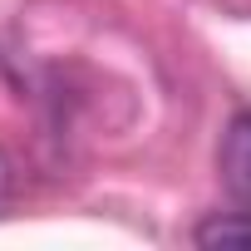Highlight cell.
Returning a JSON list of instances; mask_svg holds the SVG:
<instances>
[{"label":"cell","instance_id":"1","mask_svg":"<svg viewBox=\"0 0 251 251\" xmlns=\"http://www.w3.org/2000/svg\"><path fill=\"white\" fill-rule=\"evenodd\" d=\"M217 173H222V187L231 192V202L251 207V108H241L226 123L222 148H217Z\"/></svg>","mask_w":251,"mask_h":251},{"label":"cell","instance_id":"2","mask_svg":"<svg viewBox=\"0 0 251 251\" xmlns=\"http://www.w3.org/2000/svg\"><path fill=\"white\" fill-rule=\"evenodd\" d=\"M197 246H251V207L246 212H217L192 231Z\"/></svg>","mask_w":251,"mask_h":251},{"label":"cell","instance_id":"3","mask_svg":"<svg viewBox=\"0 0 251 251\" xmlns=\"http://www.w3.org/2000/svg\"><path fill=\"white\" fill-rule=\"evenodd\" d=\"M10 192H15V168H10V158L0 153V207L10 202Z\"/></svg>","mask_w":251,"mask_h":251}]
</instances>
